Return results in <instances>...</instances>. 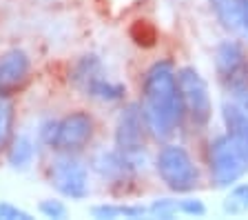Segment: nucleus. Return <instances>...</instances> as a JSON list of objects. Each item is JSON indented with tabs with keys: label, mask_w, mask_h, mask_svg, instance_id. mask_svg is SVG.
Returning <instances> with one entry per match:
<instances>
[{
	"label": "nucleus",
	"mask_w": 248,
	"mask_h": 220,
	"mask_svg": "<svg viewBox=\"0 0 248 220\" xmlns=\"http://www.w3.org/2000/svg\"><path fill=\"white\" fill-rule=\"evenodd\" d=\"M184 114L177 71L169 60H160L149 67L142 83V116L146 131L155 140H169L175 134Z\"/></svg>",
	"instance_id": "obj_1"
},
{
	"label": "nucleus",
	"mask_w": 248,
	"mask_h": 220,
	"mask_svg": "<svg viewBox=\"0 0 248 220\" xmlns=\"http://www.w3.org/2000/svg\"><path fill=\"white\" fill-rule=\"evenodd\" d=\"M155 169L162 183L175 191V194H186L197 187L200 183V171L193 163L191 153L182 145H164L157 152L155 158Z\"/></svg>",
	"instance_id": "obj_2"
},
{
	"label": "nucleus",
	"mask_w": 248,
	"mask_h": 220,
	"mask_svg": "<svg viewBox=\"0 0 248 220\" xmlns=\"http://www.w3.org/2000/svg\"><path fill=\"white\" fill-rule=\"evenodd\" d=\"M46 176H49V185L64 198L82 200L89 196L87 165L76 153L58 152V156H53L49 163Z\"/></svg>",
	"instance_id": "obj_3"
},
{
	"label": "nucleus",
	"mask_w": 248,
	"mask_h": 220,
	"mask_svg": "<svg viewBox=\"0 0 248 220\" xmlns=\"http://www.w3.org/2000/svg\"><path fill=\"white\" fill-rule=\"evenodd\" d=\"M208 169H211V183L224 189L237 183L248 171V160L235 147V142L224 134L213 138L208 145Z\"/></svg>",
	"instance_id": "obj_4"
},
{
	"label": "nucleus",
	"mask_w": 248,
	"mask_h": 220,
	"mask_svg": "<svg viewBox=\"0 0 248 220\" xmlns=\"http://www.w3.org/2000/svg\"><path fill=\"white\" fill-rule=\"evenodd\" d=\"M215 71L222 87L235 100L248 94V58L235 40H224L217 45Z\"/></svg>",
	"instance_id": "obj_5"
},
{
	"label": "nucleus",
	"mask_w": 248,
	"mask_h": 220,
	"mask_svg": "<svg viewBox=\"0 0 248 220\" xmlns=\"http://www.w3.org/2000/svg\"><path fill=\"white\" fill-rule=\"evenodd\" d=\"M177 87H180L182 105L191 122L195 127H206L211 122L213 105L204 76L195 67H182L177 71Z\"/></svg>",
	"instance_id": "obj_6"
},
{
	"label": "nucleus",
	"mask_w": 248,
	"mask_h": 220,
	"mask_svg": "<svg viewBox=\"0 0 248 220\" xmlns=\"http://www.w3.org/2000/svg\"><path fill=\"white\" fill-rule=\"evenodd\" d=\"M144 131H146V125H144V116H142V107L129 105L118 118L115 149L126 158L131 169L140 167L144 163Z\"/></svg>",
	"instance_id": "obj_7"
},
{
	"label": "nucleus",
	"mask_w": 248,
	"mask_h": 220,
	"mask_svg": "<svg viewBox=\"0 0 248 220\" xmlns=\"http://www.w3.org/2000/svg\"><path fill=\"white\" fill-rule=\"evenodd\" d=\"M93 129H95V122H93L89 111H82V109L71 111V114H67L64 118L58 120L56 140H53L51 149L69 152V153L80 152L93 138Z\"/></svg>",
	"instance_id": "obj_8"
},
{
	"label": "nucleus",
	"mask_w": 248,
	"mask_h": 220,
	"mask_svg": "<svg viewBox=\"0 0 248 220\" xmlns=\"http://www.w3.org/2000/svg\"><path fill=\"white\" fill-rule=\"evenodd\" d=\"M31 71V58L25 49H7L0 56V98H9L27 83Z\"/></svg>",
	"instance_id": "obj_9"
},
{
	"label": "nucleus",
	"mask_w": 248,
	"mask_h": 220,
	"mask_svg": "<svg viewBox=\"0 0 248 220\" xmlns=\"http://www.w3.org/2000/svg\"><path fill=\"white\" fill-rule=\"evenodd\" d=\"M222 116L226 125V136L235 142V147L248 160V114L237 102H224Z\"/></svg>",
	"instance_id": "obj_10"
},
{
	"label": "nucleus",
	"mask_w": 248,
	"mask_h": 220,
	"mask_svg": "<svg viewBox=\"0 0 248 220\" xmlns=\"http://www.w3.org/2000/svg\"><path fill=\"white\" fill-rule=\"evenodd\" d=\"M33 158H36V142L29 136L20 134V136L11 138L9 147H7V163H9L11 169L27 171L33 165Z\"/></svg>",
	"instance_id": "obj_11"
},
{
	"label": "nucleus",
	"mask_w": 248,
	"mask_h": 220,
	"mask_svg": "<svg viewBox=\"0 0 248 220\" xmlns=\"http://www.w3.org/2000/svg\"><path fill=\"white\" fill-rule=\"evenodd\" d=\"M93 167L107 180H120L122 176H126L131 171V165L126 163V158L118 149H113V152H100L98 156L93 158Z\"/></svg>",
	"instance_id": "obj_12"
},
{
	"label": "nucleus",
	"mask_w": 248,
	"mask_h": 220,
	"mask_svg": "<svg viewBox=\"0 0 248 220\" xmlns=\"http://www.w3.org/2000/svg\"><path fill=\"white\" fill-rule=\"evenodd\" d=\"M98 76H102V65H100L98 56H82L71 67V73H69L73 87L80 89L82 94H84V89H87L89 85L98 78Z\"/></svg>",
	"instance_id": "obj_13"
},
{
	"label": "nucleus",
	"mask_w": 248,
	"mask_h": 220,
	"mask_svg": "<svg viewBox=\"0 0 248 220\" xmlns=\"http://www.w3.org/2000/svg\"><path fill=\"white\" fill-rule=\"evenodd\" d=\"M211 9L215 14L217 22L231 34L242 32V22H239V9L237 0H211Z\"/></svg>",
	"instance_id": "obj_14"
},
{
	"label": "nucleus",
	"mask_w": 248,
	"mask_h": 220,
	"mask_svg": "<svg viewBox=\"0 0 248 220\" xmlns=\"http://www.w3.org/2000/svg\"><path fill=\"white\" fill-rule=\"evenodd\" d=\"M126 89H124L120 83H111L108 78L104 76H98V78L93 80L89 85L87 89H84V96H91V98H98L102 102H115V100H122Z\"/></svg>",
	"instance_id": "obj_15"
},
{
	"label": "nucleus",
	"mask_w": 248,
	"mask_h": 220,
	"mask_svg": "<svg viewBox=\"0 0 248 220\" xmlns=\"http://www.w3.org/2000/svg\"><path fill=\"white\" fill-rule=\"evenodd\" d=\"M149 209L140 207V204H95L91 207V214L102 220L113 218H142Z\"/></svg>",
	"instance_id": "obj_16"
},
{
	"label": "nucleus",
	"mask_w": 248,
	"mask_h": 220,
	"mask_svg": "<svg viewBox=\"0 0 248 220\" xmlns=\"http://www.w3.org/2000/svg\"><path fill=\"white\" fill-rule=\"evenodd\" d=\"M224 214L228 216H244L248 214V185H235L231 189V194L224 198Z\"/></svg>",
	"instance_id": "obj_17"
},
{
	"label": "nucleus",
	"mask_w": 248,
	"mask_h": 220,
	"mask_svg": "<svg viewBox=\"0 0 248 220\" xmlns=\"http://www.w3.org/2000/svg\"><path fill=\"white\" fill-rule=\"evenodd\" d=\"M14 138V105L7 98H0V153L7 152Z\"/></svg>",
	"instance_id": "obj_18"
},
{
	"label": "nucleus",
	"mask_w": 248,
	"mask_h": 220,
	"mask_svg": "<svg viewBox=\"0 0 248 220\" xmlns=\"http://www.w3.org/2000/svg\"><path fill=\"white\" fill-rule=\"evenodd\" d=\"M38 209H40L42 216L46 218H53V220H62L67 218V204L62 203V200H56V198H46L38 204Z\"/></svg>",
	"instance_id": "obj_19"
},
{
	"label": "nucleus",
	"mask_w": 248,
	"mask_h": 220,
	"mask_svg": "<svg viewBox=\"0 0 248 220\" xmlns=\"http://www.w3.org/2000/svg\"><path fill=\"white\" fill-rule=\"evenodd\" d=\"M149 214L160 216V218H170L173 214H177V200H169V198L155 200L149 207Z\"/></svg>",
	"instance_id": "obj_20"
},
{
	"label": "nucleus",
	"mask_w": 248,
	"mask_h": 220,
	"mask_svg": "<svg viewBox=\"0 0 248 220\" xmlns=\"http://www.w3.org/2000/svg\"><path fill=\"white\" fill-rule=\"evenodd\" d=\"M177 211L186 214V216H197V218H202V216L206 214V207H204V203H202L200 198H184L177 203Z\"/></svg>",
	"instance_id": "obj_21"
},
{
	"label": "nucleus",
	"mask_w": 248,
	"mask_h": 220,
	"mask_svg": "<svg viewBox=\"0 0 248 220\" xmlns=\"http://www.w3.org/2000/svg\"><path fill=\"white\" fill-rule=\"evenodd\" d=\"M56 131H58V120H56V118H49V120H45L40 125V129H38V136H40V140L45 142L46 147H53V140H56Z\"/></svg>",
	"instance_id": "obj_22"
},
{
	"label": "nucleus",
	"mask_w": 248,
	"mask_h": 220,
	"mask_svg": "<svg viewBox=\"0 0 248 220\" xmlns=\"http://www.w3.org/2000/svg\"><path fill=\"white\" fill-rule=\"evenodd\" d=\"M0 218L2 220H31L25 209H18L11 203H0Z\"/></svg>",
	"instance_id": "obj_23"
},
{
	"label": "nucleus",
	"mask_w": 248,
	"mask_h": 220,
	"mask_svg": "<svg viewBox=\"0 0 248 220\" xmlns=\"http://www.w3.org/2000/svg\"><path fill=\"white\" fill-rule=\"evenodd\" d=\"M239 9V22H242V32L248 36V0H237Z\"/></svg>",
	"instance_id": "obj_24"
},
{
	"label": "nucleus",
	"mask_w": 248,
	"mask_h": 220,
	"mask_svg": "<svg viewBox=\"0 0 248 220\" xmlns=\"http://www.w3.org/2000/svg\"><path fill=\"white\" fill-rule=\"evenodd\" d=\"M237 105L242 107V109H244V111H246V114H248V94H246V96H242V98L237 100Z\"/></svg>",
	"instance_id": "obj_25"
}]
</instances>
